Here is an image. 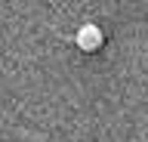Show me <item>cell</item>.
Masks as SVG:
<instances>
[{
  "label": "cell",
  "instance_id": "1",
  "mask_svg": "<svg viewBox=\"0 0 148 142\" xmlns=\"http://www.w3.org/2000/svg\"><path fill=\"white\" fill-rule=\"evenodd\" d=\"M77 47H80L83 53L99 49L102 47V31L96 28V25H83V28H77Z\"/></svg>",
  "mask_w": 148,
  "mask_h": 142
}]
</instances>
